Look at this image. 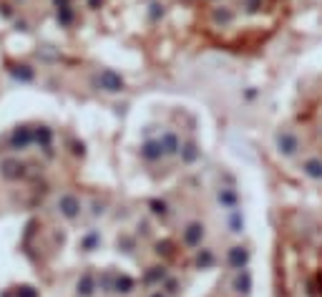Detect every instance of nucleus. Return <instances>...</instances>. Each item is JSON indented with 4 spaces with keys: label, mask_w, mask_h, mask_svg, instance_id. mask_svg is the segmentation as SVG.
Wrapping results in <instances>:
<instances>
[{
    "label": "nucleus",
    "mask_w": 322,
    "mask_h": 297,
    "mask_svg": "<svg viewBox=\"0 0 322 297\" xmlns=\"http://www.w3.org/2000/svg\"><path fill=\"white\" fill-rule=\"evenodd\" d=\"M58 206H61V212L66 214L68 219H76V217H78V212H81V204H78V199H76L73 194H63L61 202H58Z\"/></svg>",
    "instance_id": "obj_1"
},
{
    "label": "nucleus",
    "mask_w": 322,
    "mask_h": 297,
    "mask_svg": "<svg viewBox=\"0 0 322 297\" xmlns=\"http://www.w3.org/2000/svg\"><path fill=\"white\" fill-rule=\"evenodd\" d=\"M201 239H204V227L201 224H189L186 229H184V242L189 244V247H197V244H201Z\"/></svg>",
    "instance_id": "obj_2"
},
{
    "label": "nucleus",
    "mask_w": 322,
    "mask_h": 297,
    "mask_svg": "<svg viewBox=\"0 0 322 297\" xmlns=\"http://www.w3.org/2000/svg\"><path fill=\"white\" fill-rule=\"evenodd\" d=\"M141 156H144L146 161H156V159L164 156V149H161L159 141H146V144L141 146Z\"/></svg>",
    "instance_id": "obj_3"
},
{
    "label": "nucleus",
    "mask_w": 322,
    "mask_h": 297,
    "mask_svg": "<svg viewBox=\"0 0 322 297\" xmlns=\"http://www.w3.org/2000/svg\"><path fill=\"white\" fill-rule=\"evenodd\" d=\"M159 144L164 149V154H169V156H174V154H179V149H182V144H179V139L171 134V131H166L161 139H159Z\"/></svg>",
    "instance_id": "obj_4"
},
{
    "label": "nucleus",
    "mask_w": 322,
    "mask_h": 297,
    "mask_svg": "<svg viewBox=\"0 0 322 297\" xmlns=\"http://www.w3.org/2000/svg\"><path fill=\"white\" fill-rule=\"evenodd\" d=\"M101 81H104V86H106V91H119V88L123 86V81H121V76H116L113 71H104V73H101Z\"/></svg>",
    "instance_id": "obj_5"
},
{
    "label": "nucleus",
    "mask_w": 322,
    "mask_h": 297,
    "mask_svg": "<svg viewBox=\"0 0 322 297\" xmlns=\"http://www.w3.org/2000/svg\"><path fill=\"white\" fill-rule=\"evenodd\" d=\"M247 252H244L242 247H231L229 250V265H234V267H239L242 269V265H247Z\"/></svg>",
    "instance_id": "obj_6"
},
{
    "label": "nucleus",
    "mask_w": 322,
    "mask_h": 297,
    "mask_svg": "<svg viewBox=\"0 0 322 297\" xmlns=\"http://www.w3.org/2000/svg\"><path fill=\"white\" fill-rule=\"evenodd\" d=\"M277 144H279V151H285V154H294V149H297V141H294L290 134L277 136Z\"/></svg>",
    "instance_id": "obj_7"
},
{
    "label": "nucleus",
    "mask_w": 322,
    "mask_h": 297,
    "mask_svg": "<svg viewBox=\"0 0 322 297\" xmlns=\"http://www.w3.org/2000/svg\"><path fill=\"white\" fill-rule=\"evenodd\" d=\"M249 287H252V277H249L247 269H242V272L237 275V280H234V290L237 292H247Z\"/></svg>",
    "instance_id": "obj_8"
},
{
    "label": "nucleus",
    "mask_w": 322,
    "mask_h": 297,
    "mask_svg": "<svg viewBox=\"0 0 322 297\" xmlns=\"http://www.w3.org/2000/svg\"><path fill=\"white\" fill-rule=\"evenodd\" d=\"M78 295H83V297L93 295V277L91 275H83V280L78 282Z\"/></svg>",
    "instance_id": "obj_9"
},
{
    "label": "nucleus",
    "mask_w": 322,
    "mask_h": 297,
    "mask_svg": "<svg viewBox=\"0 0 322 297\" xmlns=\"http://www.w3.org/2000/svg\"><path fill=\"white\" fill-rule=\"evenodd\" d=\"M219 204H224V206H234L237 204V194L231 189H222L219 191Z\"/></svg>",
    "instance_id": "obj_10"
},
{
    "label": "nucleus",
    "mask_w": 322,
    "mask_h": 297,
    "mask_svg": "<svg viewBox=\"0 0 322 297\" xmlns=\"http://www.w3.org/2000/svg\"><path fill=\"white\" fill-rule=\"evenodd\" d=\"M305 169H307V174L315 176V179H320V176H322V166H320L317 161H307V164H305Z\"/></svg>",
    "instance_id": "obj_11"
},
{
    "label": "nucleus",
    "mask_w": 322,
    "mask_h": 297,
    "mask_svg": "<svg viewBox=\"0 0 322 297\" xmlns=\"http://www.w3.org/2000/svg\"><path fill=\"white\" fill-rule=\"evenodd\" d=\"M116 287H119V292H131L134 280H128V277H119V280H116Z\"/></svg>",
    "instance_id": "obj_12"
},
{
    "label": "nucleus",
    "mask_w": 322,
    "mask_h": 297,
    "mask_svg": "<svg viewBox=\"0 0 322 297\" xmlns=\"http://www.w3.org/2000/svg\"><path fill=\"white\" fill-rule=\"evenodd\" d=\"M231 227H234L231 232H242V227H244V219H242V214L237 209H234V214H231Z\"/></svg>",
    "instance_id": "obj_13"
},
{
    "label": "nucleus",
    "mask_w": 322,
    "mask_h": 297,
    "mask_svg": "<svg viewBox=\"0 0 322 297\" xmlns=\"http://www.w3.org/2000/svg\"><path fill=\"white\" fill-rule=\"evenodd\" d=\"M214 18L227 23V20H231V18H234V13H231V10H216V13H214Z\"/></svg>",
    "instance_id": "obj_14"
},
{
    "label": "nucleus",
    "mask_w": 322,
    "mask_h": 297,
    "mask_svg": "<svg viewBox=\"0 0 322 297\" xmlns=\"http://www.w3.org/2000/svg\"><path fill=\"white\" fill-rule=\"evenodd\" d=\"M194 159H197V146L189 144L186 146V154H184V161H194Z\"/></svg>",
    "instance_id": "obj_15"
},
{
    "label": "nucleus",
    "mask_w": 322,
    "mask_h": 297,
    "mask_svg": "<svg viewBox=\"0 0 322 297\" xmlns=\"http://www.w3.org/2000/svg\"><path fill=\"white\" fill-rule=\"evenodd\" d=\"M212 262H214V254H212V252L199 254V265H212Z\"/></svg>",
    "instance_id": "obj_16"
},
{
    "label": "nucleus",
    "mask_w": 322,
    "mask_h": 297,
    "mask_svg": "<svg viewBox=\"0 0 322 297\" xmlns=\"http://www.w3.org/2000/svg\"><path fill=\"white\" fill-rule=\"evenodd\" d=\"M96 239H98V234H96V232H93V234H88V237H86V242H83V247H86V250H91L93 244H96Z\"/></svg>",
    "instance_id": "obj_17"
},
{
    "label": "nucleus",
    "mask_w": 322,
    "mask_h": 297,
    "mask_svg": "<svg viewBox=\"0 0 322 297\" xmlns=\"http://www.w3.org/2000/svg\"><path fill=\"white\" fill-rule=\"evenodd\" d=\"M88 3H91V8H96V5L101 3V0H88Z\"/></svg>",
    "instance_id": "obj_18"
},
{
    "label": "nucleus",
    "mask_w": 322,
    "mask_h": 297,
    "mask_svg": "<svg viewBox=\"0 0 322 297\" xmlns=\"http://www.w3.org/2000/svg\"><path fill=\"white\" fill-rule=\"evenodd\" d=\"M151 297H164V295H161V292H156V295H151Z\"/></svg>",
    "instance_id": "obj_19"
}]
</instances>
